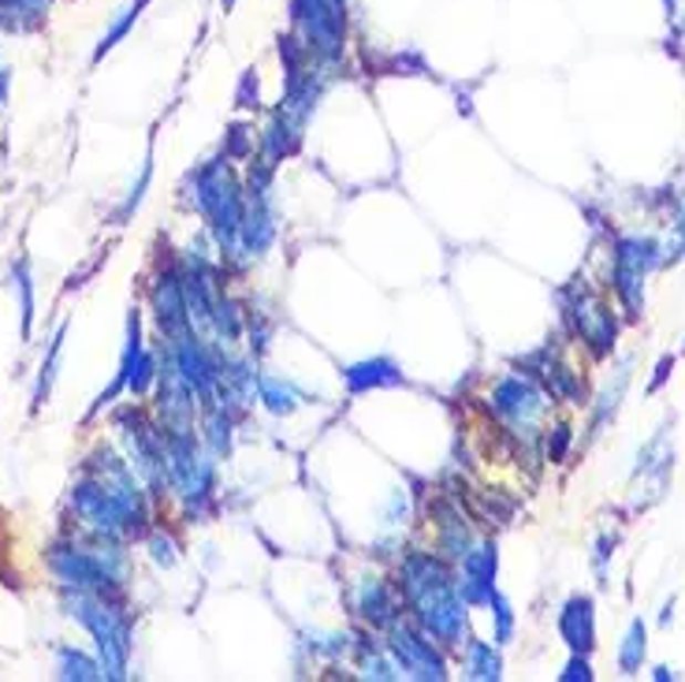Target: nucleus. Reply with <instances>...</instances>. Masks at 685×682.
I'll use <instances>...</instances> for the list:
<instances>
[{"instance_id":"nucleus-1","label":"nucleus","mask_w":685,"mask_h":682,"mask_svg":"<svg viewBox=\"0 0 685 682\" xmlns=\"http://www.w3.org/2000/svg\"><path fill=\"white\" fill-rule=\"evenodd\" d=\"M71 512L101 541H116V537L146 529L138 474L112 452H97L86 466V477L71 485Z\"/></svg>"},{"instance_id":"nucleus-2","label":"nucleus","mask_w":685,"mask_h":682,"mask_svg":"<svg viewBox=\"0 0 685 682\" xmlns=\"http://www.w3.org/2000/svg\"><path fill=\"white\" fill-rule=\"evenodd\" d=\"M398 589L417 619V627L436 641L439 649L463 645L466 634V600L447 564L433 552H411L398 567Z\"/></svg>"},{"instance_id":"nucleus-3","label":"nucleus","mask_w":685,"mask_h":682,"mask_svg":"<svg viewBox=\"0 0 685 682\" xmlns=\"http://www.w3.org/2000/svg\"><path fill=\"white\" fill-rule=\"evenodd\" d=\"M68 616L79 619L90 638L97 641V657L105 668V679H127L131 649H135V630L124 608H116L108 593H86V589H64Z\"/></svg>"},{"instance_id":"nucleus-4","label":"nucleus","mask_w":685,"mask_h":682,"mask_svg":"<svg viewBox=\"0 0 685 682\" xmlns=\"http://www.w3.org/2000/svg\"><path fill=\"white\" fill-rule=\"evenodd\" d=\"M194 206L201 217L209 220L212 236H217L220 250L239 247V224H242V187L228 168V161H212V165L198 168L194 176Z\"/></svg>"},{"instance_id":"nucleus-5","label":"nucleus","mask_w":685,"mask_h":682,"mask_svg":"<svg viewBox=\"0 0 685 682\" xmlns=\"http://www.w3.org/2000/svg\"><path fill=\"white\" fill-rule=\"evenodd\" d=\"M56 582L64 589H86V593H116L127 575V556L120 548H83L68 545L53 548L49 556Z\"/></svg>"},{"instance_id":"nucleus-6","label":"nucleus","mask_w":685,"mask_h":682,"mask_svg":"<svg viewBox=\"0 0 685 682\" xmlns=\"http://www.w3.org/2000/svg\"><path fill=\"white\" fill-rule=\"evenodd\" d=\"M291 19L299 30V42L310 49L313 60L335 64L343 56L346 0H291Z\"/></svg>"},{"instance_id":"nucleus-7","label":"nucleus","mask_w":685,"mask_h":682,"mask_svg":"<svg viewBox=\"0 0 685 682\" xmlns=\"http://www.w3.org/2000/svg\"><path fill=\"white\" fill-rule=\"evenodd\" d=\"M120 441L127 447V463L138 474V482L153 488V496H165L168 488V463H165V433L149 425L138 411H124L116 418Z\"/></svg>"},{"instance_id":"nucleus-8","label":"nucleus","mask_w":685,"mask_h":682,"mask_svg":"<svg viewBox=\"0 0 685 682\" xmlns=\"http://www.w3.org/2000/svg\"><path fill=\"white\" fill-rule=\"evenodd\" d=\"M387 657L395 660V668L403 671L406 679H425V682L447 679V660L422 627L417 630L406 623L387 627Z\"/></svg>"},{"instance_id":"nucleus-9","label":"nucleus","mask_w":685,"mask_h":682,"mask_svg":"<svg viewBox=\"0 0 685 682\" xmlns=\"http://www.w3.org/2000/svg\"><path fill=\"white\" fill-rule=\"evenodd\" d=\"M492 411L515 433H529L540 414H544V395H540V389L529 376H507L492 392Z\"/></svg>"},{"instance_id":"nucleus-10","label":"nucleus","mask_w":685,"mask_h":682,"mask_svg":"<svg viewBox=\"0 0 685 682\" xmlns=\"http://www.w3.org/2000/svg\"><path fill=\"white\" fill-rule=\"evenodd\" d=\"M652 265H656V247L648 239H622L615 247V291L626 302L630 318H637L641 310V288Z\"/></svg>"},{"instance_id":"nucleus-11","label":"nucleus","mask_w":685,"mask_h":682,"mask_svg":"<svg viewBox=\"0 0 685 682\" xmlns=\"http://www.w3.org/2000/svg\"><path fill=\"white\" fill-rule=\"evenodd\" d=\"M496 571H499V552L496 541H480L463 556V575H458V593L466 604H488L496 593Z\"/></svg>"},{"instance_id":"nucleus-12","label":"nucleus","mask_w":685,"mask_h":682,"mask_svg":"<svg viewBox=\"0 0 685 682\" xmlns=\"http://www.w3.org/2000/svg\"><path fill=\"white\" fill-rule=\"evenodd\" d=\"M153 318H157L160 335H168V340H179V335L194 332L187 294H183V280L176 269H168L165 277L153 283Z\"/></svg>"},{"instance_id":"nucleus-13","label":"nucleus","mask_w":685,"mask_h":682,"mask_svg":"<svg viewBox=\"0 0 685 682\" xmlns=\"http://www.w3.org/2000/svg\"><path fill=\"white\" fill-rule=\"evenodd\" d=\"M570 318H574V324H578V335L596 354H603V351L611 348V343H615V332H619L615 318H611V310L603 307L596 294H589L585 288L578 291L574 307H570Z\"/></svg>"},{"instance_id":"nucleus-14","label":"nucleus","mask_w":685,"mask_h":682,"mask_svg":"<svg viewBox=\"0 0 685 682\" xmlns=\"http://www.w3.org/2000/svg\"><path fill=\"white\" fill-rule=\"evenodd\" d=\"M559 634L574 653H592L596 645V612H592V597H570L559 616Z\"/></svg>"},{"instance_id":"nucleus-15","label":"nucleus","mask_w":685,"mask_h":682,"mask_svg":"<svg viewBox=\"0 0 685 682\" xmlns=\"http://www.w3.org/2000/svg\"><path fill=\"white\" fill-rule=\"evenodd\" d=\"M354 608H357V616H362L365 623H373L376 630H387L392 623H398L395 593L387 589V582H381V578H365V582L357 586Z\"/></svg>"},{"instance_id":"nucleus-16","label":"nucleus","mask_w":685,"mask_h":682,"mask_svg":"<svg viewBox=\"0 0 685 682\" xmlns=\"http://www.w3.org/2000/svg\"><path fill=\"white\" fill-rule=\"evenodd\" d=\"M142 359H146V348H142V313H138V310H131V318H127V343H124V354H120V370H116V381H112L108 389L97 395L94 411H101V406H108L112 400H116L120 392L127 389L131 373L138 370V362H142Z\"/></svg>"},{"instance_id":"nucleus-17","label":"nucleus","mask_w":685,"mask_h":682,"mask_svg":"<svg viewBox=\"0 0 685 682\" xmlns=\"http://www.w3.org/2000/svg\"><path fill=\"white\" fill-rule=\"evenodd\" d=\"M343 381L351 392H370V389H392V384H403V370L392 359H362L351 362L343 370Z\"/></svg>"},{"instance_id":"nucleus-18","label":"nucleus","mask_w":685,"mask_h":682,"mask_svg":"<svg viewBox=\"0 0 685 682\" xmlns=\"http://www.w3.org/2000/svg\"><path fill=\"white\" fill-rule=\"evenodd\" d=\"M439 518V552H444L447 559H455V564H463V556L474 548V541H469V529H466V518L455 512V507H439L436 512Z\"/></svg>"},{"instance_id":"nucleus-19","label":"nucleus","mask_w":685,"mask_h":682,"mask_svg":"<svg viewBox=\"0 0 685 682\" xmlns=\"http://www.w3.org/2000/svg\"><path fill=\"white\" fill-rule=\"evenodd\" d=\"M258 400H261L264 406H269L272 414H280V418H288V414L299 411L302 392L294 389L291 381H283V376L258 373Z\"/></svg>"},{"instance_id":"nucleus-20","label":"nucleus","mask_w":685,"mask_h":682,"mask_svg":"<svg viewBox=\"0 0 685 682\" xmlns=\"http://www.w3.org/2000/svg\"><path fill=\"white\" fill-rule=\"evenodd\" d=\"M504 675V660L488 641H469L466 645V679H477V682H496Z\"/></svg>"},{"instance_id":"nucleus-21","label":"nucleus","mask_w":685,"mask_h":682,"mask_svg":"<svg viewBox=\"0 0 685 682\" xmlns=\"http://www.w3.org/2000/svg\"><path fill=\"white\" fill-rule=\"evenodd\" d=\"M49 12V0H0V23L8 30L38 27Z\"/></svg>"},{"instance_id":"nucleus-22","label":"nucleus","mask_w":685,"mask_h":682,"mask_svg":"<svg viewBox=\"0 0 685 682\" xmlns=\"http://www.w3.org/2000/svg\"><path fill=\"white\" fill-rule=\"evenodd\" d=\"M56 675L79 679V682H97V679H105V668H101V660H90L86 653H79V649H60Z\"/></svg>"},{"instance_id":"nucleus-23","label":"nucleus","mask_w":685,"mask_h":682,"mask_svg":"<svg viewBox=\"0 0 685 682\" xmlns=\"http://www.w3.org/2000/svg\"><path fill=\"white\" fill-rule=\"evenodd\" d=\"M142 8H146V0H131V4L124 8V12H120L116 19H112V27L105 30V38H101L97 49H94V60H105V56L112 53V49H116L120 42H124V38H127V30L138 23Z\"/></svg>"},{"instance_id":"nucleus-24","label":"nucleus","mask_w":685,"mask_h":682,"mask_svg":"<svg viewBox=\"0 0 685 682\" xmlns=\"http://www.w3.org/2000/svg\"><path fill=\"white\" fill-rule=\"evenodd\" d=\"M64 335H68V324H60L56 335L49 340V351L42 359V373H38V389H34V406H42L53 392V381H56V365H60V351H64Z\"/></svg>"},{"instance_id":"nucleus-25","label":"nucleus","mask_w":685,"mask_h":682,"mask_svg":"<svg viewBox=\"0 0 685 682\" xmlns=\"http://www.w3.org/2000/svg\"><path fill=\"white\" fill-rule=\"evenodd\" d=\"M12 283L19 288V313H23V340L34 324V277H30V261H19L12 269Z\"/></svg>"},{"instance_id":"nucleus-26","label":"nucleus","mask_w":685,"mask_h":682,"mask_svg":"<svg viewBox=\"0 0 685 682\" xmlns=\"http://www.w3.org/2000/svg\"><path fill=\"white\" fill-rule=\"evenodd\" d=\"M641 660H644V623L637 619V623L630 627L626 641H622V649H619V668H622V675H637Z\"/></svg>"},{"instance_id":"nucleus-27","label":"nucleus","mask_w":685,"mask_h":682,"mask_svg":"<svg viewBox=\"0 0 685 682\" xmlns=\"http://www.w3.org/2000/svg\"><path fill=\"white\" fill-rule=\"evenodd\" d=\"M626 384H630V362H622V370L615 376V389H608L603 392V400H600V411H596V430L608 418H615V411H619V400H622V392H626Z\"/></svg>"},{"instance_id":"nucleus-28","label":"nucleus","mask_w":685,"mask_h":682,"mask_svg":"<svg viewBox=\"0 0 685 682\" xmlns=\"http://www.w3.org/2000/svg\"><path fill=\"white\" fill-rule=\"evenodd\" d=\"M488 608H492V616H496V645H507L510 634H515V616H510L507 597L492 593V600H488Z\"/></svg>"},{"instance_id":"nucleus-29","label":"nucleus","mask_w":685,"mask_h":682,"mask_svg":"<svg viewBox=\"0 0 685 682\" xmlns=\"http://www.w3.org/2000/svg\"><path fill=\"white\" fill-rule=\"evenodd\" d=\"M149 556H153V564H157V567H176L179 548H176V541H172L168 534H153L149 537Z\"/></svg>"},{"instance_id":"nucleus-30","label":"nucleus","mask_w":685,"mask_h":682,"mask_svg":"<svg viewBox=\"0 0 685 682\" xmlns=\"http://www.w3.org/2000/svg\"><path fill=\"white\" fill-rule=\"evenodd\" d=\"M574 679H592V671H589V664H585V657L581 653H574V660H570L567 664V671H562V682H574Z\"/></svg>"},{"instance_id":"nucleus-31","label":"nucleus","mask_w":685,"mask_h":682,"mask_svg":"<svg viewBox=\"0 0 685 682\" xmlns=\"http://www.w3.org/2000/svg\"><path fill=\"white\" fill-rule=\"evenodd\" d=\"M667 370H674V359H663L660 370H656V381H652V389H660L663 381H667Z\"/></svg>"}]
</instances>
